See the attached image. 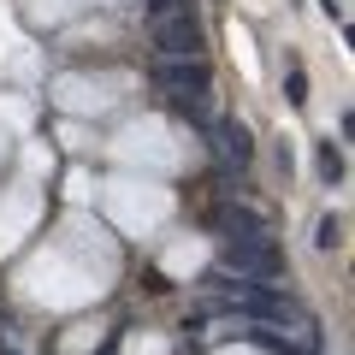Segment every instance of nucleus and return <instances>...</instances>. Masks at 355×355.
Masks as SVG:
<instances>
[{
    "label": "nucleus",
    "mask_w": 355,
    "mask_h": 355,
    "mask_svg": "<svg viewBox=\"0 0 355 355\" xmlns=\"http://www.w3.org/2000/svg\"><path fill=\"white\" fill-rule=\"evenodd\" d=\"M154 89L166 95V107H172L178 119H190L196 130H207V95H214V71H207L202 53H196V60H160V65H154Z\"/></svg>",
    "instance_id": "1"
},
{
    "label": "nucleus",
    "mask_w": 355,
    "mask_h": 355,
    "mask_svg": "<svg viewBox=\"0 0 355 355\" xmlns=\"http://www.w3.org/2000/svg\"><path fill=\"white\" fill-rule=\"evenodd\" d=\"M219 266L237 272V279L266 284V279H279V272H284V249L266 237V231H237V237H225V249H219Z\"/></svg>",
    "instance_id": "2"
},
{
    "label": "nucleus",
    "mask_w": 355,
    "mask_h": 355,
    "mask_svg": "<svg viewBox=\"0 0 355 355\" xmlns=\"http://www.w3.org/2000/svg\"><path fill=\"white\" fill-rule=\"evenodd\" d=\"M148 36L154 48H160V60H196V53L207 48L202 24H196V12L184 6V12H166V18H148Z\"/></svg>",
    "instance_id": "3"
},
{
    "label": "nucleus",
    "mask_w": 355,
    "mask_h": 355,
    "mask_svg": "<svg viewBox=\"0 0 355 355\" xmlns=\"http://www.w3.org/2000/svg\"><path fill=\"white\" fill-rule=\"evenodd\" d=\"M207 130H214L219 166H249V160H254V137H249L243 119H207Z\"/></svg>",
    "instance_id": "4"
},
{
    "label": "nucleus",
    "mask_w": 355,
    "mask_h": 355,
    "mask_svg": "<svg viewBox=\"0 0 355 355\" xmlns=\"http://www.w3.org/2000/svg\"><path fill=\"white\" fill-rule=\"evenodd\" d=\"M219 225H225L231 237H237V231H266V225H261V214H254V207H225V214H219Z\"/></svg>",
    "instance_id": "5"
},
{
    "label": "nucleus",
    "mask_w": 355,
    "mask_h": 355,
    "mask_svg": "<svg viewBox=\"0 0 355 355\" xmlns=\"http://www.w3.org/2000/svg\"><path fill=\"white\" fill-rule=\"evenodd\" d=\"M284 101L308 107V71H302V65H284Z\"/></svg>",
    "instance_id": "6"
},
{
    "label": "nucleus",
    "mask_w": 355,
    "mask_h": 355,
    "mask_svg": "<svg viewBox=\"0 0 355 355\" xmlns=\"http://www.w3.org/2000/svg\"><path fill=\"white\" fill-rule=\"evenodd\" d=\"M320 178H326V184H338V178H343V148L320 142Z\"/></svg>",
    "instance_id": "7"
},
{
    "label": "nucleus",
    "mask_w": 355,
    "mask_h": 355,
    "mask_svg": "<svg viewBox=\"0 0 355 355\" xmlns=\"http://www.w3.org/2000/svg\"><path fill=\"white\" fill-rule=\"evenodd\" d=\"M314 243H320V249H338V243H343V219L326 214V219H320V231H314Z\"/></svg>",
    "instance_id": "8"
},
{
    "label": "nucleus",
    "mask_w": 355,
    "mask_h": 355,
    "mask_svg": "<svg viewBox=\"0 0 355 355\" xmlns=\"http://www.w3.org/2000/svg\"><path fill=\"white\" fill-rule=\"evenodd\" d=\"M254 343H261L266 355H314V349H296V343H284V338H272V331H249Z\"/></svg>",
    "instance_id": "9"
},
{
    "label": "nucleus",
    "mask_w": 355,
    "mask_h": 355,
    "mask_svg": "<svg viewBox=\"0 0 355 355\" xmlns=\"http://www.w3.org/2000/svg\"><path fill=\"white\" fill-rule=\"evenodd\" d=\"M190 0H148V18H166V12H184Z\"/></svg>",
    "instance_id": "10"
}]
</instances>
